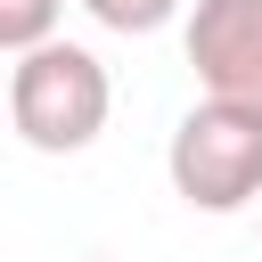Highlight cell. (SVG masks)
<instances>
[{
	"instance_id": "obj_1",
	"label": "cell",
	"mask_w": 262,
	"mask_h": 262,
	"mask_svg": "<svg viewBox=\"0 0 262 262\" xmlns=\"http://www.w3.org/2000/svg\"><path fill=\"white\" fill-rule=\"evenodd\" d=\"M115 115V82L98 66V49L82 41H41L16 49L8 66V123L33 156H82Z\"/></svg>"
},
{
	"instance_id": "obj_5",
	"label": "cell",
	"mask_w": 262,
	"mask_h": 262,
	"mask_svg": "<svg viewBox=\"0 0 262 262\" xmlns=\"http://www.w3.org/2000/svg\"><path fill=\"white\" fill-rule=\"evenodd\" d=\"M106 33H156V25H172L180 16V0H82Z\"/></svg>"
},
{
	"instance_id": "obj_3",
	"label": "cell",
	"mask_w": 262,
	"mask_h": 262,
	"mask_svg": "<svg viewBox=\"0 0 262 262\" xmlns=\"http://www.w3.org/2000/svg\"><path fill=\"white\" fill-rule=\"evenodd\" d=\"M188 66L205 98L262 106V0H196L188 8Z\"/></svg>"
},
{
	"instance_id": "obj_6",
	"label": "cell",
	"mask_w": 262,
	"mask_h": 262,
	"mask_svg": "<svg viewBox=\"0 0 262 262\" xmlns=\"http://www.w3.org/2000/svg\"><path fill=\"white\" fill-rule=\"evenodd\" d=\"M90 262H106V254H90Z\"/></svg>"
},
{
	"instance_id": "obj_2",
	"label": "cell",
	"mask_w": 262,
	"mask_h": 262,
	"mask_svg": "<svg viewBox=\"0 0 262 262\" xmlns=\"http://www.w3.org/2000/svg\"><path fill=\"white\" fill-rule=\"evenodd\" d=\"M164 172H172L180 205H196V213H246L262 196V106H237V98L188 106L172 123Z\"/></svg>"
},
{
	"instance_id": "obj_4",
	"label": "cell",
	"mask_w": 262,
	"mask_h": 262,
	"mask_svg": "<svg viewBox=\"0 0 262 262\" xmlns=\"http://www.w3.org/2000/svg\"><path fill=\"white\" fill-rule=\"evenodd\" d=\"M57 8H66V0H0V49L16 57V49L57 41Z\"/></svg>"
}]
</instances>
